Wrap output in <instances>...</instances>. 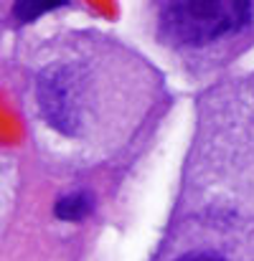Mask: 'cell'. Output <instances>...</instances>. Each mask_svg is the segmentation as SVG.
I'll return each instance as SVG.
<instances>
[{"instance_id":"1","label":"cell","mask_w":254,"mask_h":261,"mask_svg":"<svg viewBox=\"0 0 254 261\" xmlns=\"http://www.w3.org/2000/svg\"><path fill=\"white\" fill-rule=\"evenodd\" d=\"M252 20V5L242 0H178L160 10V31L175 46H206Z\"/></svg>"},{"instance_id":"2","label":"cell","mask_w":254,"mask_h":261,"mask_svg":"<svg viewBox=\"0 0 254 261\" xmlns=\"http://www.w3.org/2000/svg\"><path fill=\"white\" fill-rule=\"evenodd\" d=\"M38 107L49 124L61 129L64 135H74L82 114H79V94L74 76L66 69H46L38 79Z\"/></svg>"},{"instance_id":"3","label":"cell","mask_w":254,"mask_h":261,"mask_svg":"<svg viewBox=\"0 0 254 261\" xmlns=\"http://www.w3.org/2000/svg\"><path fill=\"white\" fill-rule=\"evenodd\" d=\"M89 211H91V198H89L86 193H69V195L59 198L56 205H54L56 218L72 221V223H74V221H82Z\"/></svg>"},{"instance_id":"4","label":"cell","mask_w":254,"mask_h":261,"mask_svg":"<svg viewBox=\"0 0 254 261\" xmlns=\"http://www.w3.org/2000/svg\"><path fill=\"white\" fill-rule=\"evenodd\" d=\"M56 5H38V3H18L15 8H13V13H15V18L20 20V23H28V20H36L41 13H46V10H54Z\"/></svg>"},{"instance_id":"5","label":"cell","mask_w":254,"mask_h":261,"mask_svg":"<svg viewBox=\"0 0 254 261\" xmlns=\"http://www.w3.org/2000/svg\"><path fill=\"white\" fill-rule=\"evenodd\" d=\"M178 261H226V259L219 256V254H214V251H196V254H186V256H180Z\"/></svg>"}]
</instances>
